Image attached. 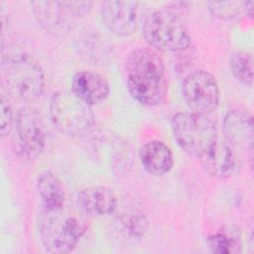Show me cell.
I'll return each instance as SVG.
<instances>
[{
  "mask_svg": "<svg viewBox=\"0 0 254 254\" xmlns=\"http://www.w3.org/2000/svg\"><path fill=\"white\" fill-rule=\"evenodd\" d=\"M12 146L23 162L36 160L46 146V126L42 114L32 106L20 108L14 118Z\"/></svg>",
  "mask_w": 254,
  "mask_h": 254,
  "instance_id": "7",
  "label": "cell"
},
{
  "mask_svg": "<svg viewBox=\"0 0 254 254\" xmlns=\"http://www.w3.org/2000/svg\"><path fill=\"white\" fill-rule=\"evenodd\" d=\"M148 229V219L144 212L136 207L122 209L114 219L116 238L125 244L140 241Z\"/></svg>",
  "mask_w": 254,
  "mask_h": 254,
  "instance_id": "15",
  "label": "cell"
},
{
  "mask_svg": "<svg viewBox=\"0 0 254 254\" xmlns=\"http://www.w3.org/2000/svg\"><path fill=\"white\" fill-rule=\"evenodd\" d=\"M127 88L131 96L147 106L161 104L168 93L166 68L159 54L150 48H137L125 63Z\"/></svg>",
  "mask_w": 254,
  "mask_h": 254,
  "instance_id": "1",
  "label": "cell"
},
{
  "mask_svg": "<svg viewBox=\"0 0 254 254\" xmlns=\"http://www.w3.org/2000/svg\"><path fill=\"white\" fill-rule=\"evenodd\" d=\"M0 132L2 137L9 135L14 126V118L11 104L5 94H1V115H0Z\"/></svg>",
  "mask_w": 254,
  "mask_h": 254,
  "instance_id": "21",
  "label": "cell"
},
{
  "mask_svg": "<svg viewBox=\"0 0 254 254\" xmlns=\"http://www.w3.org/2000/svg\"><path fill=\"white\" fill-rule=\"evenodd\" d=\"M50 115L56 128L70 137L87 135L94 125L91 106L71 89H61L52 95Z\"/></svg>",
  "mask_w": 254,
  "mask_h": 254,
  "instance_id": "5",
  "label": "cell"
},
{
  "mask_svg": "<svg viewBox=\"0 0 254 254\" xmlns=\"http://www.w3.org/2000/svg\"><path fill=\"white\" fill-rule=\"evenodd\" d=\"M31 7L38 23L50 34L64 36L76 18L86 15L92 7L89 1H32Z\"/></svg>",
  "mask_w": 254,
  "mask_h": 254,
  "instance_id": "8",
  "label": "cell"
},
{
  "mask_svg": "<svg viewBox=\"0 0 254 254\" xmlns=\"http://www.w3.org/2000/svg\"><path fill=\"white\" fill-rule=\"evenodd\" d=\"M187 106L194 113L206 115L219 102V89L214 76L206 70H195L187 75L182 84Z\"/></svg>",
  "mask_w": 254,
  "mask_h": 254,
  "instance_id": "9",
  "label": "cell"
},
{
  "mask_svg": "<svg viewBox=\"0 0 254 254\" xmlns=\"http://www.w3.org/2000/svg\"><path fill=\"white\" fill-rule=\"evenodd\" d=\"M37 189L43 207L56 209L64 205V190L60 179L50 171L43 172L37 180Z\"/></svg>",
  "mask_w": 254,
  "mask_h": 254,
  "instance_id": "18",
  "label": "cell"
},
{
  "mask_svg": "<svg viewBox=\"0 0 254 254\" xmlns=\"http://www.w3.org/2000/svg\"><path fill=\"white\" fill-rule=\"evenodd\" d=\"M223 131L228 142L241 150L252 151L254 143V121L245 110H231L223 119Z\"/></svg>",
  "mask_w": 254,
  "mask_h": 254,
  "instance_id": "11",
  "label": "cell"
},
{
  "mask_svg": "<svg viewBox=\"0 0 254 254\" xmlns=\"http://www.w3.org/2000/svg\"><path fill=\"white\" fill-rule=\"evenodd\" d=\"M210 13L221 20L233 21L253 16V1H210L207 2Z\"/></svg>",
  "mask_w": 254,
  "mask_h": 254,
  "instance_id": "19",
  "label": "cell"
},
{
  "mask_svg": "<svg viewBox=\"0 0 254 254\" xmlns=\"http://www.w3.org/2000/svg\"><path fill=\"white\" fill-rule=\"evenodd\" d=\"M174 138L187 154L201 158L218 142L217 128L206 115L180 112L171 121Z\"/></svg>",
  "mask_w": 254,
  "mask_h": 254,
  "instance_id": "4",
  "label": "cell"
},
{
  "mask_svg": "<svg viewBox=\"0 0 254 254\" xmlns=\"http://www.w3.org/2000/svg\"><path fill=\"white\" fill-rule=\"evenodd\" d=\"M71 90L90 106L104 101L110 92L108 81L93 70L77 71L71 79Z\"/></svg>",
  "mask_w": 254,
  "mask_h": 254,
  "instance_id": "12",
  "label": "cell"
},
{
  "mask_svg": "<svg viewBox=\"0 0 254 254\" xmlns=\"http://www.w3.org/2000/svg\"><path fill=\"white\" fill-rule=\"evenodd\" d=\"M79 209L89 215H108L117 208L115 193L107 187L93 186L82 189L76 198Z\"/></svg>",
  "mask_w": 254,
  "mask_h": 254,
  "instance_id": "13",
  "label": "cell"
},
{
  "mask_svg": "<svg viewBox=\"0 0 254 254\" xmlns=\"http://www.w3.org/2000/svg\"><path fill=\"white\" fill-rule=\"evenodd\" d=\"M138 2L105 1L101 6V19L104 26L114 35L128 37L137 28Z\"/></svg>",
  "mask_w": 254,
  "mask_h": 254,
  "instance_id": "10",
  "label": "cell"
},
{
  "mask_svg": "<svg viewBox=\"0 0 254 254\" xmlns=\"http://www.w3.org/2000/svg\"><path fill=\"white\" fill-rule=\"evenodd\" d=\"M143 35L151 47L162 52H182L191 42L187 26L170 9L150 13L143 23Z\"/></svg>",
  "mask_w": 254,
  "mask_h": 254,
  "instance_id": "6",
  "label": "cell"
},
{
  "mask_svg": "<svg viewBox=\"0 0 254 254\" xmlns=\"http://www.w3.org/2000/svg\"><path fill=\"white\" fill-rule=\"evenodd\" d=\"M206 246L214 254H236L242 250L240 230L234 225H225L206 238Z\"/></svg>",
  "mask_w": 254,
  "mask_h": 254,
  "instance_id": "17",
  "label": "cell"
},
{
  "mask_svg": "<svg viewBox=\"0 0 254 254\" xmlns=\"http://www.w3.org/2000/svg\"><path fill=\"white\" fill-rule=\"evenodd\" d=\"M230 69L234 77L242 84L253 85V56L245 51H237L230 58Z\"/></svg>",
  "mask_w": 254,
  "mask_h": 254,
  "instance_id": "20",
  "label": "cell"
},
{
  "mask_svg": "<svg viewBox=\"0 0 254 254\" xmlns=\"http://www.w3.org/2000/svg\"><path fill=\"white\" fill-rule=\"evenodd\" d=\"M84 213L63 207L48 209L42 206L39 214V232L44 247L51 253H68L86 229Z\"/></svg>",
  "mask_w": 254,
  "mask_h": 254,
  "instance_id": "3",
  "label": "cell"
},
{
  "mask_svg": "<svg viewBox=\"0 0 254 254\" xmlns=\"http://www.w3.org/2000/svg\"><path fill=\"white\" fill-rule=\"evenodd\" d=\"M200 162L204 171L216 179L232 177L239 167V160L233 149L229 145L219 142L200 158Z\"/></svg>",
  "mask_w": 254,
  "mask_h": 254,
  "instance_id": "14",
  "label": "cell"
},
{
  "mask_svg": "<svg viewBox=\"0 0 254 254\" xmlns=\"http://www.w3.org/2000/svg\"><path fill=\"white\" fill-rule=\"evenodd\" d=\"M139 157L145 171L157 177L169 173L174 164L171 149L161 141L145 143L139 151Z\"/></svg>",
  "mask_w": 254,
  "mask_h": 254,
  "instance_id": "16",
  "label": "cell"
},
{
  "mask_svg": "<svg viewBox=\"0 0 254 254\" xmlns=\"http://www.w3.org/2000/svg\"><path fill=\"white\" fill-rule=\"evenodd\" d=\"M0 75L5 92L17 101L32 102L43 93L45 88V73L41 64L27 54L4 57Z\"/></svg>",
  "mask_w": 254,
  "mask_h": 254,
  "instance_id": "2",
  "label": "cell"
}]
</instances>
